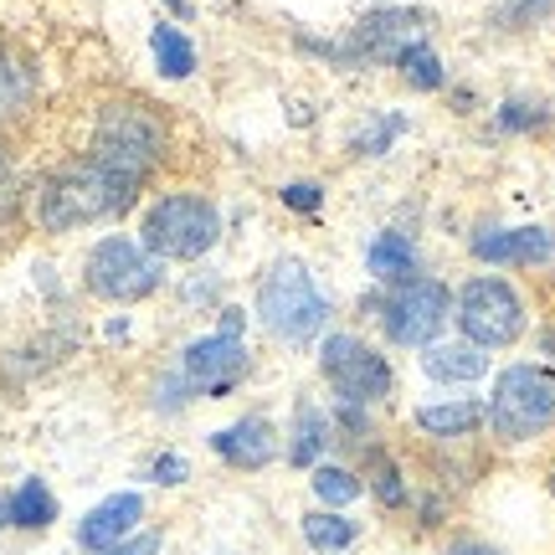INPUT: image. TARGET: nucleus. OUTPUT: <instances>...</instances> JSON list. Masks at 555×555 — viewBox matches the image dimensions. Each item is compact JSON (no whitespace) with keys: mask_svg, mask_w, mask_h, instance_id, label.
Instances as JSON below:
<instances>
[{"mask_svg":"<svg viewBox=\"0 0 555 555\" xmlns=\"http://www.w3.org/2000/svg\"><path fill=\"white\" fill-rule=\"evenodd\" d=\"M139 185L144 180L124 176L119 165L99 159L93 150L73 155L37 185V227L41 232H78L93 221H114L134 206Z\"/></svg>","mask_w":555,"mask_h":555,"instance_id":"1","label":"nucleus"},{"mask_svg":"<svg viewBox=\"0 0 555 555\" xmlns=\"http://www.w3.org/2000/svg\"><path fill=\"white\" fill-rule=\"evenodd\" d=\"M221 237V217L217 206L196 191H170V196H159L144 221H139V247L150 253V258H170V262H196L206 258Z\"/></svg>","mask_w":555,"mask_h":555,"instance_id":"2","label":"nucleus"},{"mask_svg":"<svg viewBox=\"0 0 555 555\" xmlns=\"http://www.w3.org/2000/svg\"><path fill=\"white\" fill-rule=\"evenodd\" d=\"M483 422L494 427L499 442H530L555 427V371L519 360L509 371H499L494 397L483 406Z\"/></svg>","mask_w":555,"mask_h":555,"instance_id":"3","label":"nucleus"},{"mask_svg":"<svg viewBox=\"0 0 555 555\" xmlns=\"http://www.w3.org/2000/svg\"><path fill=\"white\" fill-rule=\"evenodd\" d=\"M258 314L278 339L304 345L330 324V298L314 288V273L298 258H278L258 283Z\"/></svg>","mask_w":555,"mask_h":555,"instance_id":"4","label":"nucleus"},{"mask_svg":"<svg viewBox=\"0 0 555 555\" xmlns=\"http://www.w3.org/2000/svg\"><path fill=\"white\" fill-rule=\"evenodd\" d=\"M99 159L119 165L124 176L150 180V170L165 155V124H159L155 108L144 103H108L93 124V144H88Z\"/></svg>","mask_w":555,"mask_h":555,"instance_id":"5","label":"nucleus"},{"mask_svg":"<svg viewBox=\"0 0 555 555\" xmlns=\"http://www.w3.org/2000/svg\"><path fill=\"white\" fill-rule=\"evenodd\" d=\"M453 319L463 339L478 350H504L525 335V298L515 294V283H504L494 273H478L457 288Z\"/></svg>","mask_w":555,"mask_h":555,"instance_id":"6","label":"nucleus"},{"mask_svg":"<svg viewBox=\"0 0 555 555\" xmlns=\"http://www.w3.org/2000/svg\"><path fill=\"white\" fill-rule=\"evenodd\" d=\"M448 319H453V294L437 278L391 283V294L380 298V330L391 345H437Z\"/></svg>","mask_w":555,"mask_h":555,"instance_id":"7","label":"nucleus"},{"mask_svg":"<svg viewBox=\"0 0 555 555\" xmlns=\"http://www.w3.org/2000/svg\"><path fill=\"white\" fill-rule=\"evenodd\" d=\"M319 371H324V380L339 391L345 406H376V401H386L391 397V386H397L391 360L376 356V350L356 335H330L324 339Z\"/></svg>","mask_w":555,"mask_h":555,"instance_id":"8","label":"nucleus"},{"mask_svg":"<svg viewBox=\"0 0 555 555\" xmlns=\"http://www.w3.org/2000/svg\"><path fill=\"white\" fill-rule=\"evenodd\" d=\"M88 288L108 304H139V298H150L165 283L159 273V258H150L134 237H103L93 253H88Z\"/></svg>","mask_w":555,"mask_h":555,"instance_id":"9","label":"nucleus"},{"mask_svg":"<svg viewBox=\"0 0 555 555\" xmlns=\"http://www.w3.org/2000/svg\"><path fill=\"white\" fill-rule=\"evenodd\" d=\"M180 376L201 386L206 397H227L242 376H247V350H242V335H206L196 345H185V360H180Z\"/></svg>","mask_w":555,"mask_h":555,"instance_id":"10","label":"nucleus"},{"mask_svg":"<svg viewBox=\"0 0 555 555\" xmlns=\"http://www.w3.org/2000/svg\"><path fill=\"white\" fill-rule=\"evenodd\" d=\"M139 519H144V499L139 494H108L103 504H93L88 509V519L78 525V545L82 551H114L119 540H129L139 530Z\"/></svg>","mask_w":555,"mask_h":555,"instance_id":"11","label":"nucleus"},{"mask_svg":"<svg viewBox=\"0 0 555 555\" xmlns=\"http://www.w3.org/2000/svg\"><path fill=\"white\" fill-rule=\"evenodd\" d=\"M211 448H217L221 463L258 474V468H268V463H273V448H278L273 422H268V416H242V422H232V427L211 433Z\"/></svg>","mask_w":555,"mask_h":555,"instance_id":"12","label":"nucleus"},{"mask_svg":"<svg viewBox=\"0 0 555 555\" xmlns=\"http://www.w3.org/2000/svg\"><path fill=\"white\" fill-rule=\"evenodd\" d=\"M474 253H478V262H519V268H530V262H551L555 258V237L545 232V227L483 232V237H474Z\"/></svg>","mask_w":555,"mask_h":555,"instance_id":"13","label":"nucleus"},{"mask_svg":"<svg viewBox=\"0 0 555 555\" xmlns=\"http://www.w3.org/2000/svg\"><path fill=\"white\" fill-rule=\"evenodd\" d=\"M416 433L442 437V442H457V437H474L483 427V401L478 397H457V401H427L416 406Z\"/></svg>","mask_w":555,"mask_h":555,"instance_id":"14","label":"nucleus"},{"mask_svg":"<svg viewBox=\"0 0 555 555\" xmlns=\"http://www.w3.org/2000/svg\"><path fill=\"white\" fill-rule=\"evenodd\" d=\"M422 371L433 380H478L483 371H489V356L478 350V345H468V339H457V345H427V356H422Z\"/></svg>","mask_w":555,"mask_h":555,"instance_id":"15","label":"nucleus"},{"mask_svg":"<svg viewBox=\"0 0 555 555\" xmlns=\"http://www.w3.org/2000/svg\"><path fill=\"white\" fill-rule=\"evenodd\" d=\"M31 93H37V73H31V62L0 41V124L21 119V114L31 108Z\"/></svg>","mask_w":555,"mask_h":555,"instance_id":"16","label":"nucleus"},{"mask_svg":"<svg viewBox=\"0 0 555 555\" xmlns=\"http://www.w3.org/2000/svg\"><path fill=\"white\" fill-rule=\"evenodd\" d=\"M330 448V416L319 412L314 401L294 406V442H288V463L294 468H314V457Z\"/></svg>","mask_w":555,"mask_h":555,"instance_id":"17","label":"nucleus"},{"mask_svg":"<svg viewBox=\"0 0 555 555\" xmlns=\"http://www.w3.org/2000/svg\"><path fill=\"white\" fill-rule=\"evenodd\" d=\"M371 273L380 278V283H406V278H416V247L406 232H380L376 242H371Z\"/></svg>","mask_w":555,"mask_h":555,"instance_id":"18","label":"nucleus"},{"mask_svg":"<svg viewBox=\"0 0 555 555\" xmlns=\"http://www.w3.org/2000/svg\"><path fill=\"white\" fill-rule=\"evenodd\" d=\"M150 52H155V67L165 78H191V73H196V47H191V37H185L180 26H170V21H155Z\"/></svg>","mask_w":555,"mask_h":555,"instance_id":"19","label":"nucleus"},{"mask_svg":"<svg viewBox=\"0 0 555 555\" xmlns=\"http://www.w3.org/2000/svg\"><path fill=\"white\" fill-rule=\"evenodd\" d=\"M5 515H11L16 530H47V525L57 519V499H52V489H47L41 478H26L16 494H11Z\"/></svg>","mask_w":555,"mask_h":555,"instance_id":"20","label":"nucleus"},{"mask_svg":"<svg viewBox=\"0 0 555 555\" xmlns=\"http://www.w3.org/2000/svg\"><path fill=\"white\" fill-rule=\"evenodd\" d=\"M356 519H345V515H335V509H319V515H309L304 519V540L314 545V551H324V555H339V551H350L356 545Z\"/></svg>","mask_w":555,"mask_h":555,"instance_id":"21","label":"nucleus"},{"mask_svg":"<svg viewBox=\"0 0 555 555\" xmlns=\"http://www.w3.org/2000/svg\"><path fill=\"white\" fill-rule=\"evenodd\" d=\"M391 67H397L401 78L412 82L416 93H433V88H442V57H437L433 47H427V37H416L412 47H406V52L391 62Z\"/></svg>","mask_w":555,"mask_h":555,"instance_id":"22","label":"nucleus"},{"mask_svg":"<svg viewBox=\"0 0 555 555\" xmlns=\"http://www.w3.org/2000/svg\"><path fill=\"white\" fill-rule=\"evenodd\" d=\"M360 489H365V478L350 468H314V494L324 504H350V499H360Z\"/></svg>","mask_w":555,"mask_h":555,"instance_id":"23","label":"nucleus"},{"mask_svg":"<svg viewBox=\"0 0 555 555\" xmlns=\"http://www.w3.org/2000/svg\"><path fill=\"white\" fill-rule=\"evenodd\" d=\"M555 11V0H509V5H499V26L504 31H530V26H540V21Z\"/></svg>","mask_w":555,"mask_h":555,"instance_id":"24","label":"nucleus"},{"mask_svg":"<svg viewBox=\"0 0 555 555\" xmlns=\"http://www.w3.org/2000/svg\"><path fill=\"white\" fill-rule=\"evenodd\" d=\"M283 206L309 217V211L324 206V185H319V180H294V185H283Z\"/></svg>","mask_w":555,"mask_h":555,"instance_id":"25","label":"nucleus"},{"mask_svg":"<svg viewBox=\"0 0 555 555\" xmlns=\"http://www.w3.org/2000/svg\"><path fill=\"white\" fill-rule=\"evenodd\" d=\"M397 134H401V119H380V124H376V134H365V139L356 144V150H360V155H386V144H391Z\"/></svg>","mask_w":555,"mask_h":555,"instance_id":"26","label":"nucleus"},{"mask_svg":"<svg viewBox=\"0 0 555 555\" xmlns=\"http://www.w3.org/2000/svg\"><path fill=\"white\" fill-rule=\"evenodd\" d=\"M376 478H380V483H376V494H380V504H386V509L406 499V483H401V468H391V463H386V468H380Z\"/></svg>","mask_w":555,"mask_h":555,"instance_id":"27","label":"nucleus"},{"mask_svg":"<svg viewBox=\"0 0 555 555\" xmlns=\"http://www.w3.org/2000/svg\"><path fill=\"white\" fill-rule=\"evenodd\" d=\"M191 478V463L176 453H159L155 457V483H185Z\"/></svg>","mask_w":555,"mask_h":555,"instance_id":"28","label":"nucleus"},{"mask_svg":"<svg viewBox=\"0 0 555 555\" xmlns=\"http://www.w3.org/2000/svg\"><path fill=\"white\" fill-rule=\"evenodd\" d=\"M159 551V535L150 530V535H134V540H119L114 551H103V555H155Z\"/></svg>","mask_w":555,"mask_h":555,"instance_id":"29","label":"nucleus"},{"mask_svg":"<svg viewBox=\"0 0 555 555\" xmlns=\"http://www.w3.org/2000/svg\"><path fill=\"white\" fill-rule=\"evenodd\" d=\"M499 124H504V129H530V124H540V114H530V103H504Z\"/></svg>","mask_w":555,"mask_h":555,"instance_id":"30","label":"nucleus"},{"mask_svg":"<svg viewBox=\"0 0 555 555\" xmlns=\"http://www.w3.org/2000/svg\"><path fill=\"white\" fill-rule=\"evenodd\" d=\"M453 555H494V551H483V545H457Z\"/></svg>","mask_w":555,"mask_h":555,"instance_id":"31","label":"nucleus"},{"mask_svg":"<svg viewBox=\"0 0 555 555\" xmlns=\"http://www.w3.org/2000/svg\"><path fill=\"white\" fill-rule=\"evenodd\" d=\"M5 170H11V159H5V150H0V180H5Z\"/></svg>","mask_w":555,"mask_h":555,"instance_id":"32","label":"nucleus"},{"mask_svg":"<svg viewBox=\"0 0 555 555\" xmlns=\"http://www.w3.org/2000/svg\"><path fill=\"white\" fill-rule=\"evenodd\" d=\"M545 350H551V356H555V330H551V335H545Z\"/></svg>","mask_w":555,"mask_h":555,"instance_id":"33","label":"nucleus"},{"mask_svg":"<svg viewBox=\"0 0 555 555\" xmlns=\"http://www.w3.org/2000/svg\"><path fill=\"white\" fill-rule=\"evenodd\" d=\"M551 494H555V457H551Z\"/></svg>","mask_w":555,"mask_h":555,"instance_id":"34","label":"nucleus"},{"mask_svg":"<svg viewBox=\"0 0 555 555\" xmlns=\"http://www.w3.org/2000/svg\"><path fill=\"white\" fill-rule=\"evenodd\" d=\"M0 515H5V504H0Z\"/></svg>","mask_w":555,"mask_h":555,"instance_id":"35","label":"nucleus"}]
</instances>
